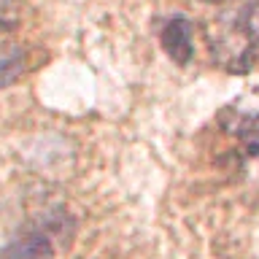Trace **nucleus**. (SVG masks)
<instances>
[{
    "mask_svg": "<svg viewBox=\"0 0 259 259\" xmlns=\"http://www.w3.org/2000/svg\"><path fill=\"white\" fill-rule=\"evenodd\" d=\"M159 44L176 65H189L194 57V24L186 16H170L162 24Z\"/></svg>",
    "mask_w": 259,
    "mask_h": 259,
    "instance_id": "nucleus-2",
    "label": "nucleus"
},
{
    "mask_svg": "<svg viewBox=\"0 0 259 259\" xmlns=\"http://www.w3.org/2000/svg\"><path fill=\"white\" fill-rule=\"evenodd\" d=\"M8 6H11V0H0V14H3L6 8H8Z\"/></svg>",
    "mask_w": 259,
    "mask_h": 259,
    "instance_id": "nucleus-5",
    "label": "nucleus"
},
{
    "mask_svg": "<svg viewBox=\"0 0 259 259\" xmlns=\"http://www.w3.org/2000/svg\"><path fill=\"white\" fill-rule=\"evenodd\" d=\"M73 232V224L62 213H49L32 227L30 232L14 238L0 251V259H54L57 240H62Z\"/></svg>",
    "mask_w": 259,
    "mask_h": 259,
    "instance_id": "nucleus-1",
    "label": "nucleus"
},
{
    "mask_svg": "<svg viewBox=\"0 0 259 259\" xmlns=\"http://www.w3.org/2000/svg\"><path fill=\"white\" fill-rule=\"evenodd\" d=\"M202 3H227V0H202Z\"/></svg>",
    "mask_w": 259,
    "mask_h": 259,
    "instance_id": "nucleus-6",
    "label": "nucleus"
},
{
    "mask_svg": "<svg viewBox=\"0 0 259 259\" xmlns=\"http://www.w3.org/2000/svg\"><path fill=\"white\" fill-rule=\"evenodd\" d=\"M24 52L19 46H3L0 49V89L11 87L24 73Z\"/></svg>",
    "mask_w": 259,
    "mask_h": 259,
    "instance_id": "nucleus-3",
    "label": "nucleus"
},
{
    "mask_svg": "<svg viewBox=\"0 0 259 259\" xmlns=\"http://www.w3.org/2000/svg\"><path fill=\"white\" fill-rule=\"evenodd\" d=\"M240 32L254 46H259V0H256V3H251L248 8H243V14H240Z\"/></svg>",
    "mask_w": 259,
    "mask_h": 259,
    "instance_id": "nucleus-4",
    "label": "nucleus"
}]
</instances>
